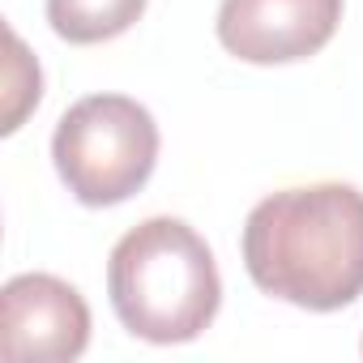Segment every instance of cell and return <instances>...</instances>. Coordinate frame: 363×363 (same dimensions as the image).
I'll use <instances>...</instances> for the list:
<instances>
[{
    "instance_id": "cell-4",
    "label": "cell",
    "mask_w": 363,
    "mask_h": 363,
    "mask_svg": "<svg viewBox=\"0 0 363 363\" xmlns=\"http://www.w3.org/2000/svg\"><path fill=\"white\" fill-rule=\"evenodd\" d=\"M90 342V308L56 274H18L0 291V354L9 363H69Z\"/></svg>"
},
{
    "instance_id": "cell-2",
    "label": "cell",
    "mask_w": 363,
    "mask_h": 363,
    "mask_svg": "<svg viewBox=\"0 0 363 363\" xmlns=\"http://www.w3.org/2000/svg\"><path fill=\"white\" fill-rule=\"evenodd\" d=\"M107 295L133 337L171 346L210 329L223 282L210 244L184 218H145L111 248Z\"/></svg>"
},
{
    "instance_id": "cell-3",
    "label": "cell",
    "mask_w": 363,
    "mask_h": 363,
    "mask_svg": "<svg viewBox=\"0 0 363 363\" xmlns=\"http://www.w3.org/2000/svg\"><path fill=\"white\" fill-rule=\"evenodd\" d=\"M52 158L82 206H120L154 175L158 124L128 94H90L60 116Z\"/></svg>"
},
{
    "instance_id": "cell-5",
    "label": "cell",
    "mask_w": 363,
    "mask_h": 363,
    "mask_svg": "<svg viewBox=\"0 0 363 363\" xmlns=\"http://www.w3.org/2000/svg\"><path fill=\"white\" fill-rule=\"evenodd\" d=\"M342 22V0H223L218 43L248 65L316 56Z\"/></svg>"
},
{
    "instance_id": "cell-6",
    "label": "cell",
    "mask_w": 363,
    "mask_h": 363,
    "mask_svg": "<svg viewBox=\"0 0 363 363\" xmlns=\"http://www.w3.org/2000/svg\"><path fill=\"white\" fill-rule=\"evenodd\" d=\"M145 13V0H48V22L65 43H107Z\"/></svg>"
},
{
    "instance_id": "cell-1",
    "label": "cell",
    "mask_w": 363,
    "mask_h": 363,
    "mask_svg": "<svg viewBox=\"0 0 363 363\" xmlns=\"http://www.w3.org/2000/svg\"><path fill=\"white\" fill-rule=\"evenodd\" d=\"M248 278L295 308L337 312L363 295V193L342 179L282 189L244 223Z\"/></svg>"
}]
</instances>
